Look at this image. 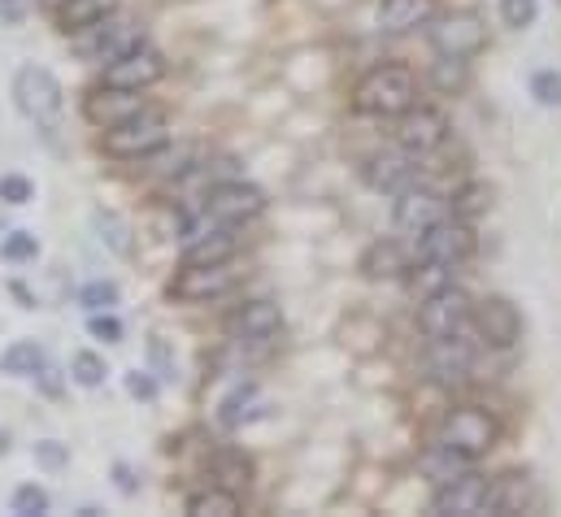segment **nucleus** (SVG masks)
I'll return each instance as SVG.
<instances>
[{
	"mask_svg": "<svg viewBox=\"0 0 561 517\" xmlns=\"http://www.w3.org/2000/svg\"><path fill=\"white\" fill-rule=\"evenodd\" d=\"M0 370L13 375V379H31V375L44 370V348L35 340H18V344H9L0 353Z\"/></svg>",
	"mask_w": 561,
	"mask_h": 517,
	"instance_id": "obj_28",
	"label": "nucleus"
},
{
	"mask_svg": "<svg viewBox=\"0 0 561 517\" xmlns=\"http://www.w3.org/2000/svg\"><path fill=\"white\" fill-rule=\"evenodd\" d=\"M101 70H105V83H114V88L148 92L152 83L165 79V57H161V48H152L148 39H140L136 48H127L123 57H114V61L101 66Z\"/></svg>",
	"mask_w": 561,
	"mask_h": 517,
	"instance_id": "obj_14",
	"label": "nucleus"
},
{
	"mask_svg": "<svg viewBox=\"0 0 561 517\" xmlns=\"http://www.w3.org/2000/svg\"><path fill=\"white\" fill-rule=\"evenodd\" d=\"M183 509H187V517H236L244 505H240V492H231L222 483H209V487L192 492Z\"/></svg>",
	"mask_w": 561,
	"mask_h": 517,
	"instance_id": "obj_27",
	"label": "nucleus"
},
{
	"mask_svg": "<svg viewBox=\"0 0 561 517\" xmlns=\"http://www.w3.org/2000/svg\"><path fill=\"white\" fill-rule=\"evenodd\" d=\"M540 18V0H501V22L510 31H527Z\"/></svg>",
	"mask_w": 561,
	"mask_h": 517,
	"instance_id": "obj_36",
	"label": "nucleus"
},
{
	"mask_svg": "<svg viewBox=\"0 0 561 517\" xmlns=\"http://www.w3.org/2000/svg\"><path fill=\"white\" fill-rule=\"evenodd\" d=\"M88 331H92V340H105V344H118V340H123V322H118L110 309L92 313V318H88Z\"/></svg>",
	"mask_w": 561,
	"mask_h": 517,
	"instance_id": "obj_40",
	"label": "nucleus"
},
{
	"mask_svg": "<svg viewBox=\"0 0 561 517\" xmlns=\"http://www.w3.org/2000/svg\"><path fill=\"white\" fill-rule=\"evenodd\" d=\"M118 283H110V278H92V283H83L79 287V305L88 309V313H101V309H114L118 305Z\"/></svg>",
	"mask_w": 561,
	"mask_h": 517,
	"instance_id": "obj_34",
	"label": "nucleus"
},
{
	"mask_svg": "<svg viewBox=\"0 0 561 517\" xmlns=\"http://www.w3.org/2000/svg\"><path fill=\"white\" fill-rule=\"evenodd\" d=\"M362 179H366L370 192L397 196V192H405V187L419 179V157H410L405 148H397V152H375V157L362 165Z\"/></svg>",
	"mask_w": 561,
	"mask_h": 517,
	"instance_id": "obj_19",
	"label": "nucleus"
},
{
	"mask_svg": "<svg viewBox=\"0 0 561 517\" xmlns=\"http://www.w3.org/2000/svg\"><path fill=\"white\" fill-rule=\"evenodd\" d=\"M148 357H152V366H157V379H174V357H170L165 340H152V344H148Z\"/></svg>",
	"mask_w": 561,
	"mask_h": 517,
	"instance_id": "obj_43",
	"label": "nucleus"
},
{
	"mask_svg": "<svg viewBox=\"0 0 561 517\" xmlns=\"http://www.w3.org/2000/svg\"><path fill=\"white\" fill-rule=\"evenodd\" d=\"M114 479H118V492H123V496H136V492H140V483H136L131 466H123V461H118V466H114Z\"/></svg>",
	"mask_w": 561,
	"mask_h": 517,
	"instance_id": "obj_45",
	"label": "nucleus"
},
{
	"mask_svg": "<svg viewBox=\"0 0 561 517\" xmlns=\"http://www.w3.org/2000/svg\"><path fill=\"white\" fill-rule=\"evenodd\" d=\"M144 105V92H131V88H114V83H101V88H92L88 96H83V118L92 123V127H114V123H123V118H131V114H140Z\"/></svg>",
	"mask_w": 561,
	"mask_h": 517,
	"instance_id": "obj_18",
	"label": "nucleus"
},
{
	"mask_svg": "<svg viewBox=\"0 0 561 517\" xmlns=\"http://www.w3.org/2000/svg\"><path fill=\"white\" fill-rule=\"evenodd\" d=\"M531 96L540 105H561V74L558 70H536L531 74Z\"/></svg>",
	"mask_w": 561,
	"mask_h": 517,
	"instance_id": "obj_39",
	"label": "nucleus"
},
{
	"mask_svg": "<svg viewBox=\"0 0 561 517\" xmlns=\"http://www.w3.org/2000/svg\"><path fill=\"white\" fill-rule=\"evenodd\" d=\"M448 218V200L435 192V187H426V183H410L405 192H397V205H392V227L401 231V235H410V240H419L422 231H431L435 222H444Z\"/></svg>",
	"mask_w": 561,
	"mask_h": 517,
	"instance_id": "obj_11",
	"label": "nucleus"
},
{
	"mask_svg": "<svg viewBox=\"0 0 561 517\" xmlns=\"http://www.w3.org/2000/svg\"><path fill=\"white\" fill-rule=\"evenodd\" d=\"M536 505L531 487L523 474H505V479H492V496H488V514L492 517H510V514H527Z\"/></svg>",
	"mask_w": 561,
	"mask_h": 517,
	"instance_id": "obj_26",
	"label": "nucleus"
},
{
	"mask_svg": "<svg viewBox=\"0 0 561 517\" xmlns=\"http://www.w3.org/2000/svg\"><path fill=\"white\" fill-rule=\"evenodd\" d=\"M410 253H405V244L401 240H375L362 261H357V269L370 278V283H392V278H405V269H410Z\"/></svg>",
	"mask_w": 561,
	"mask_h": 517,
	"instance_id": "obj_20",
	"label": "nucleus"
},
{
	"mask_svg": "<svg viewBox=\"0 0 561 517\" xmlns=\"http://www.w3.org/2000/svg\"><path fill=\"white\" fill-rule=\"evenodd\" d=\"M353 114L357 118H379V123H392L401 118L410 105H419V79L410 66H397V61H383L375 70H366L353 88Z\"/></svg>",
	"mask_w": 561,
	"mask_h": 517,
	"instance_id": "obj_1",
	"label": "nucleus"
},
{
	"mask_svg": "<svg viewBox=\"0 0 561 517\" xmlns=\"http://www.w3.org/2000/svg\"><path fill=\"white\" fill-rule=\"evenodd\" d=\"M152 170L161 174V179H183V174H192V165H196V143H179V148H157L152 157Z\"/></svg>",
	"mask_w": 561,
	"mask_h": 517,
	"instance_id": "obj_31",
	"label": "nucleus"
},
{
	"mask_svg": "<svg viewBox=\"0 0 561 517\" xmlns=\"http://www.w3.org/2000/svg\"><path fill=\"white\" fill-rule=\"evenodd\" d=\"M470 309H474V300H470V291L457 287V283H448V287H439V291H431V296H419L422 340L431 344V340L466 335V331H470Z\"/></svg>",
	"mask_w": 561,
	"mask_h": 517,
	"instance_id": "obj_6",
	"label": "nucleus"
},
{
	"mask_svg": "<svg viewBox=\"0 0 561 517\" xmlns=\"http://www.w3.org/2000/svg\"><path fill=\"white\" fill-rule=\"evenodd\" d=\"M453 274H457V265H444V261H410L405 283H410V291H414V296H431V291L448 287V283H453Z\"/></svg>",
	"mask_w": 561,
	"mask_h": 517,
	"instance_id": "obj_29",
	"label": "nucleus"
},
{
	"mask_svg": "<svg viewBox=\"0 0 561 517\" xmlns=\"http://www.w3.org/2000/svg\"><path fill=\"white\" fill-rule=\"evenodd\" d=\"M240 283L236 261H214V265H179V274L170 278V300L179 305H209L218 296H227Z\"/></svg>",
	"mask_w": 561,
	"mask_h": 517,
	"instance_id": "obj_9",
	"label": "nucleus"
},
{
	"mask_svg": "<svg viewBox=\"0 0 561 517\" xmlns=\"http://www.w3.org/2000/svg\"><path fill=\"white\" fill-rule=\"evenodd\" d=\"M266 413V395L257 383H240V388L231 391L222 404H218V422L227 426V430H240V426H249V422H257Z\"/></svg>",
	"mask_w": 561,
	"mask_h": 517,
	"instance_id": "obj_24",
	"label": "nucleus"
},
{
	"mask_svg": "<svg viewBox=\"0 0 561 517\" xmlns=\"http://www.w3.org/2000/svg\"><path fill=\"white\" fill-rule=\"evenodd\" d=\"M488 496H492V479L461 470L444 483H435V496L426 505V514L435 517H483L488 514Z\"/></svg>",
	"mask_w": 561,
	"mask_h": 517,
	"instance_id": "obj_10",
	"label": "nucleus"
},
{
	"mask_svg": "<svg viewBox=\"0 0 561 517\" xmlns=\"http://www.w3.org/2000/svg\"><path fill=\"white\" fill-rule=\"evenodd\" d=\"M9 509L18 517H39L48 514V492L39 487V483H22L18 492H13V501H9Z\"/></svg>",
	"mask_w": 561,
	"mask_h": 517,
	"instance_id": "obj_35",
	"label": "nucleus"
},
{
	"mask_svg": "<svg viewBox=\"0 0 561 517\" xmlns=\"http://www.w3.org/2000/svg\"><path fill=\"white\" fill-rule=\"evenodd\" d=\"M92 227L101 231V240H105L118 257H131V227H127V218H118L114 209H96V214H92Z\"/></svg>",
	"mask_w": 561,
	"mask_h": 517,
	"instance_id": "obj_32",
	"label": "nucleus"
},
{
	"mask_svg": "<svg viewBox=\"0 0 561 517\" xmlns=\"http://www.w3.org/2000/svg\"><path fill=\"white\" fill-rule=\"evenodd\" d=\"M165 143H170V118L152 105H144L140 114L101 130V152L114 161H148Z\"/></svg>",
	"mask_w": 561,
	"mask_h": 517,
	"instance_id": "obj_3",
	"label": "nucleus"
},
{
	"mask_svg": "<svg viewBox=\"0 0 561 517\" xmlns=\"http://www.w3.org/2000/svg\"><path fill=\"white\" fill-rule=\"evenodd\" d=\"M13 105H18V114H22L26 123H35L44 135H53V130H57V118H61V105H66L57 74H53L48 66H22V70L13 74Z\"/></svg>",
	"mask_w": 561,
	"mask_h": 517,
	"instance_id": "obj_4",
	"label": "nucleus"
},
{
	"mask_svg": "<svg viewBox=\"0 0 561 517\" xmlns=\"http://www.w3.org/2000/svg\"><path fill=\"white\" fill-rule=\"evenodd\" d=\"M0 200L4 205H31L35 200V183L26 174H0Z\"/></svg>",
	"mask_w": 561,
	"mask_h": 517,
	"instance_id": "obj_38",
	"label": "nucleus"
},
{
	"mask_svg": "<svg viewBox=\"0 0 561 517\" xmlns=\"http://www.w3.org/2000/svg\"><path fill=\"white\" fill-rule=\"evenodd\" d=\"M127 391H131L136 400H144V404H152V400H157V379H148V370H131V375H127Z\"/></svg>",
	"mask_w": 561,
	"mask_h": 517,
	"instance_id": "obj_42",
	"label": "nucleus"
},
{
	"mask_svg": "<svg viewBox=\"0 0 561 517\" xmlns=\"http://www.w3.org/2000/svg\"><path fill=\"white\" fill-rule=\"evenodd\" d=\"M35 461L44 466V470H66L70 466V448L66 444H57V439H44V444H35Z\"/></svg>",
	"mask_w": 561,
	"mask_h": 517,
	"instance_id": "obj_41",
	"label": "nucleus"
},
{
	"mask_svg": "<svg viewBox=\"0 0 561 517\" xmlns=\"http://www.w3.org/2000/svg\"><path fill=\"white\" fill-rule=\"evenodd\" d=\"M414 261H444V265H461V261L474 257V231H470V222H461V218H444V222H435L431 231H422L419 240H414Z\"/></svg>",
	"mask_w": 561,
	"mask_h": 517,
	"instance_id": "obj_13",
	"label": "nucleus"
},
{
	"mask_svg": "<svg viewBox=\"0 0 561 517\" xmlns=\"http://www.w3.org/2000/svg\"><path fill=\"white\" fill-rule=\"evenodd\" d=\"M426 375L439 388H466L474 375V344L466 335L453 340H431L426 344Z\"/></svg>",
	"mask_w": 561,
	"mask_h": 517,
	"instance_id": "obj_16",
	"label": "nucleus"
},
{
	"mask_svg": "<svg viewBox=\"0 0 561 517\" xmlns=\"http://www.w3.org/2000/svg\"><path fill=\"white\" fill-rule=\"evenodd\" d=\"M431 88L444 96H457L470 88V61L466 57H439L431 61Z\"/></svg>",
	"mask_w": 561,
	"mask_h": 517,
	"instance_id": "obj_30",
	"label": "nucleus"
},
{
	"mask_svg": "<svg viewBox=\"0 0 561 517\" xmlns=\"http://www.w3.org/2000/svg\"><path fill=\"white\" fill-rule=\"evenodd\" d=\"M39 4H44V9H48V13H53V9H57V4H61V0H39Z\"/></svg>",
	"mask_w": 561,
	"mask_h": 517,
	"instance_id": "obj_46",
	"label": "nucleus"
},
{
	"mask_svg": "<svg viewBox=\"0 0 561 517\" xmlns=\"http://www.w3.org/2000/svg\"><path fill=\"white\" fill-rule=\"evenodd\" d=\"M144 39V22L136 18H127V13H105L101 22H92L88 31H79L75 35V53L83 57V61H92V66H110L114 57H123L127 48H136Z\"/></svg>",
	"mask_w": 561,
	"mask_h": 517,
	"instance_id": "obj_5",
	"label": "nucleus"
},
{
	"mask_svg": "<svg viewBox=\"0 0 561 517\" xmlns=\"http://www.w3.org/2000/svg\"><path fill=\"white\" fill-rule=\"evenodd\" d=\"M431 48L439 57H479L488 48V22L474 9H453L444 18H431Z\"/></svg>",
	"mask_w": 561,
	"mask_h": 517,
	"instance_id": "obj_7",
	"label": "nucleus"
},
{
	"mask_svg": "<svg viewBox=\"0 0 561 517\" xmlns=\"http://www.w3.org/2000/svg\"><path fill=\"white\" fill-rule=\"evenodd\" d=\"M448 118H444V110H435V105H410L405 114H401V127H397V143L410 152V157H431V152H439L444 143H448Z\"/></svg>",
	"mask_w": 561,
	"mask_h": 517,
	"instance_id": "obj_15",
	"label": "nucleus"
},
{
	"mask_svg": "<svg viewBox=\"0 0 561 517\" xmlns=\"http://www.w3.org/2000/svg\"><path fill=\"white\" fill-rule=\"evenodd\" d=\"M283 331V313L275 300L257 296V300H244L236 313H231V335L249 348H266L275 335Z\"/></svg>",
	"mask_w": 561,
	"mask_h": 517,
	"instance_id": "obj_17",
	"label": "nucleus"
},
{
	"mask_svg": "<svg viewBox=\"0 0 561 517\" xmlns=\"http://www.w3.org/2000/svg\"><path fill=\"white\" fill-rule=\"evenodd\" d=\"M209 474H214V483H222V487H231V492H244V487L253 483L257 466H253V457H249L244 448L222 444V448L209 457Z\"/></svg>",
	"mask_w": 561,
	"mask_h": 517,
	"instance_id": "obj_23",
	"label": "nucleus"
},
{
	"mask_svg": "<svg viewBox=\"0 0 561 517\" xmlns=\"http://www.w3.org/2000/svg\"><path fill=\"white\" fill-rule=\"evenodd\" d=\"M0 257L13 261V265H22V261H35V257H39V240H35L31 231H13V235H4V244H0Z\"/></svg>",
	"mask_w": 561,
	"mask_h": 517,
	"instance_id": "obj_37",
	"label": "nucleus"
},
{
	"mask_svg": "<svg viewBox=\"0 0 561 517\" xmlns=\"http://www.w3.org/2000/svg\"><path fill=\"white\" fill-rule=\"evenodd\" d=\"M201 209L222 227H244V222L266 214V192L257 183H244V179H222L205 192Z\"/></svg>",
	"mask_w": 561,
	"mask_h": 517,
	"instance_id": "obj_8",
	"label": "nucleus"
},
{
	"mask_svg": "<svg viewBox=\"0 0 561 517\" xmlns=\"http://www.w3.org/2000/svg\"><path fill=\"white\" fill-rule=\"evenodd\" d=\"M240 253V240H236V227H214L196 240L183 244V265H214V261H236Z\"/></svg>",
	"mask_w": 561,
	"mask_h": 517,
	"instance_id": "obj_22",
	"label": "nucleus"
},
{
	"mask_svg": "<svg viewBox=\"0 0 561 517\" xmlns=\"http://www.w3.org/2000/svg\"><path fill=\"white\" fill-rule=\"evenodd\" d=\"M435 18V0H379V31L410 35Z\"/></svg>",
	"mask_w": 561,
	"mask_h": 517,
	"instance_id": "obj_21",
	"label": "nucleus"
},
{
	"mask_svg": "<svg viewBox=\"0 0 561 517\" xmlns=\"http://www.w3.org/2000/svg\"><path fill=\"white\" fill-rule=\"evenodd\" d=\"M114 9H118V0H61L53 9V22H57L61 35H79V31H88L92 22H101Z\"/></svg>",
	"mask_w": 561,
	"mask_h": 517,
	"instance_id": "obj_25",
	"label": "nucleus"
},
{
	"mask_svg": "<svg viewBox=\"0 0 561 517\" xmlns=\"http://www.w3.org/2000/svg\"><path fill=\"white\" fill-rule=\"evenodd\" d=\"M501 439V422L479 409V404H457L444 413L439 422V435H435V448H444L448 457H457L461 466H474L483 461Z\"/></svg>",
	"mask_w": 561,
	"mask_h": 517,
	"instance_id": "obj_2",
	"label": "nucleus"
},
{
	"mask_svg": "<svg viewBox=\"0 0 561 517\" xmlns=\"http://www.w3.org/2000/svg\"><path fill=\"white\" fill-rule=\"evenodd\" d=\"M70 375H75V383H79V388H101V383H105V375H110V366H105V357H101V353L83 348V353H75V357H70Z\"/></svg>",
	"mask_w": 561,
	"mask_h": 517,
	"instance_id": "obj_33",
	"label": "nucleus"
},
{
	"mask_svg": "<svg viewBox=\"0 0 561 517\" xmlns=\"http://www.w3.org/2000/svg\"><path fill=\"white\" fill-rule=\"evenodd\" d=\"M26 18V0H0V26H18Z\"/></svg>",
	"mask_w": 561,
	"mask_h": 517,
	"instance_id": "obj_44",
	"label": "nucleus"
},
{
	"mask_svg": "<svg viewBox=\"0 0 561 517\" xmlns=\"http://www.w3.org/2000/svg\"><path fill=\"white\" fill-rule=\"evenodd\" d=\"M470 326L488 348H514L523 340V313L505 296H483L470 309Z\"/></svg>",
	"mask_w": 561,
	"mask_h": 517,
	"instance_id": "obj_12",
	"label": "nucleus"
}]
</instances>
